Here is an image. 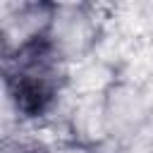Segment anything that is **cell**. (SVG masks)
<instances>
[{"label":"cell","instance_id":"6da1fadb","mask_svg":"<svg viewBox=\"0 0 153 153\" xmlns=\"http://www.w3.org/2000/svg\"><path fill=\"white\" fill-rule=\"evenodd\" d=\"M110 17L98 5L86 2H55V14L48 29V43L69 65H79L98 55L108 36Z\"/></svg>","mask_w":153,"mask_h":153},{"label":"cell","instance_id":"3957f363","mask_svg":"<svg viewBox=\"0 0 153 153\" xmlns=\"http://www.w3.org/2000/svg\"><path fill=\"white\" fill-rule=\"evenodd\" d=\"M55 2H5L0 7L2 55L48 36Z\"/></svg>","mask_w":153,"mask_h":153},{"label":"cell","instance_id":"7a4b0ae2","mask_svg":"<svg viewBox=\"0 0 153 153\" xmlns=\"http://www.w3.org/2000/svg\"><path fill=\"white\" fill-rule=\"evenodd\" d=\"M103 110L108 120L110 143L127 141L153 122L148 86L124 74H120L115 84L103 93Z\"/></svg>","mask_w":153,"mask_h":153},{"label":"cell","instance_id":"277c9868","mask_svg":"<svg viewBox=\"0 0 153 153\" xmlns=\"http://www.w3.org/2000/svg\"><path fill=\"white\" fill-rule=\"evenodd\" d=\"M53 148L55 143H50L48 139H43L38 131L31 129L2 134L0 143V153H53Z\"/></svg>","mask_w":153,"mask_h":153}]
</instances>
